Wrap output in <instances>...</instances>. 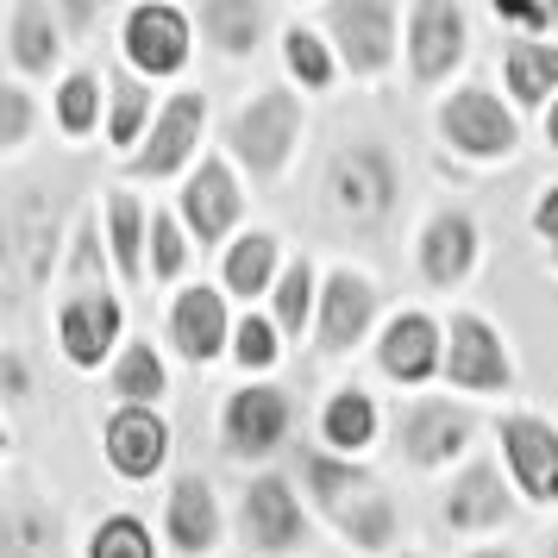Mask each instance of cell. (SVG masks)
<instances>
[{"mask_svg": "<svg viewBox=\"0 0 558 558\" xmlns=\"http://www.w3.org/2000/svg\"><path fill=\"white\" fill-rule=\"evenodd\" d=\"M57 239H63V202L32 189V182H13L7 189V282H13V302H26L32 289L51 277Z\"/></svg>", "mask_w": 558, "mask_h": 558, "instance_id": "1", "label": "cell"}, {"mask_svg": "<svg viewBox=\"0 0 558 558\" xmlns=\"http://www.w3.org/2000/svg\"><path fill=\"white\" fill-rule=\"evenodd\" d=\"M327 202L339 220L352 227H377L383 214L396 207V163L377 145H345L327 170Z\"/></svg>", "mask_w": 558, "mask_h": 558, "instance_id": "2", "label": "cell"}, {"mask_svg": "<svg viewBox=\"0 0 558 558\" xmlns=\"http://www.w3.org/2000/svg\"><path fill=\"white\" fill-rule=\"evenodd\" d=\"M295 132H302L295 95L264 88L257 101L239 107V120H232V151L252 163V177H277L282 163H289V151H295Z\"/></svg>", "mask_w": 558, "mask_h": 558, "instance_id": "3", "label": "cell"}, {"mask_svg": "<svg viewBox=\"0 0 558 558\" xmlns=\"http://www.w3.org/2000/svg\"><path fill=\"white\" fill-rule=\"evenodd\" d=\"M327 32L339 57L352 63V76H377L389 51H396V7L389 0H332Z\"/></svg>", "mask_w": 558, "mask_h": 558, "instance_id": "4", "label": "cell"}, {"mask_svg": "<svg viewBox=\"0 0 558 558\" xmlns=\"http://www.w3.org/2000/svg\"><path fill=\"white\" fill-rule=\"evenodd\" d=\"M439 132L464 157H508L514 151V113L489 88H458L452 101L439 107Z\"/></svg>", "mask_w": 558, "mask_h": 558, "instance_id": "5", "label": "cell"}, {"mask_svg": "<svg viewBox=\"0 0 558 558\" xmlns=\"http://www.w3.org/2000/svg\"><path fill=\"white\" fill-rule=\"evenodd\" d=\"M446 377H452V389H477V396L508 389L514 364H508L502 339H496V327H489L483 314H452V332H446Z\"/></svg>", "mask_w": 558, "mask_h": 558, "instance_id": "6", "label": "cell"}, {"mask_svg": "<svg viewBox=\"0 0 558 558\" xmlns=\"http://www.w3.org/2000/svg\"><path fill=\"white\" fill-rule=\"evenodd\" d=\"M126 57L132 70H145V76H177L182 63H189V20H182L177 7H163V0H145V7H132L126 13Z\"/></svg>", "mask_w": 558, "mask_h": 558, "instance_id": "7", "label": "cell"}, {"mask_svg": "<svg viewBox=\"0 0 558 558\" xmlns=\"http://www.w3.org/2000/svg\"><path fill=\"white\" fill-rule=\"evenodd\" d=\"M202 126H207L202 95H170V107L157 113L151 138H145V151H132L126 170L132 177H170V170H182L195 157V145H202Z\"/></svg>", "mask_w": 558, "mask_h": 558, "instance_id": "8", "label": "cell"}, {"mask_svg": "<svg viewBox=\"0 0 558 558\" xmlns=\"http://www.w3.org/2000/svg\"><path fill=\"white\" fill-rule=\"evenodd\" d=\"M408 63H414L421 82L452 76V63H464V13H458V0H414Z\"/></svg>", "mask_w": 558, "mask_h": 558, "instance_id": "9", "label": "cell"}, {"mask_svg": "<svg viewBox=\"0 0 558 558\" xmlns=\"http://www.w3.org/2000/svg\"><path fill=\"white\" fill-rule=\"evenodd\" d=\"M57 339H63V352L76 371H95L107 352H113V339H120V302L107 295V289H82L63 302L57 314Z\"/></svg>", "mask_w": 558, "mask_h": 558, "instance_id": "10", "label": "cell"}, {"mask_svg": "<svg viewBox=\"0 0 558 558\" xmlns=\"http://www.w3.org/2000/svg\"><path fill=\"white\" fill-rule=\"evenodd\" d=\"M239 521H245V546H257V553H295L302 546V502L289 496V483L282 477H257L252 489H245V508H239Z\"/></svg>", "mask_w": 558, "mask_h": 558, "instance_id": "11", "label": "cell"}, {"mask_svg": "<svg viewBox=\"0 0 558 558\" xmlns=\"http://www.w3.org/2000/svg\"><path fill=\"white\" fill-rule=\"evenodd\" d=\"M502 452L514 464V477L527 489V502H553L558 496V433L533 414H508L502 421Z\"/></svg>", "mask_w": 558, "mask_h": 558, "instance_id": "12", "label": "cell"}, {"mask_svg": "<svg viewBox=\"0 0 558 558\" xmlns=\"http://www.w3.org/2000/svg\"><path fill=\"white\" fill-rule=\"evenodd\" d=\"M282 433H289V402H282V389L257 383V389H239L227 402V452L264 458V452L282 446Z\"/></svg>", "mask_w": 558, "mask_h": 558, "instance_id": "13", "label": "cell"}, {"mask_svg": "<svg viewBox=\"0 0 558 558\" xmlns=\"http://www.w3.org/2000/svg\"><path fill=\"white\" fill-rule=\"evenodd\" d=\"M163 458H170V427L157 421L151 408H120L107 421V464L120 477L145 483L151 471H163Z\"/></svg>", "mask_w": 558, "mask_h": 558, "instance_id": "14", "label": "cell"}, {"mask_svg": "<svg viewBox=\"0 0 558 558\" xmlns=\"http://www.w3.org/2000/svg\"><path fill=\"white\" fill-rule=\"evenodd\" d=\"M377 314V289L357 270H332L320 289V352H352Z\"/></svg>", "mask_w": 558, "mask_h": 558, "instance_id": "15", "label": "cell"}, {"mask_svg": "<svg viewBox=\"0 0 558 558\" xmlns=\"http://www.w3.org/2000/svg\"><path fill=\"white\" fill-rule=\"evenodd\" d=\"M377 364L396 383H427L433 371H446V332L433 327L427 314H396L377 345Z\"/></svg>", "mask_w": 558, "mask_h": 558, "instance_id": "16", "label": "cell"}, {"mask_svg": "<svg viewBox=\"0 0 558 558\" xmlns=\"http://www.w3.org/2000/svg\"><path fill=\"white\" fill-rule=\"evenodd\" d=\"M182 220H189V232L202 245L227 239V227L239 220V182H232V170L220 157H202V170L189 177V189H182Z\"/></svg>", "mask_w": 558, "mask_h": 558, "instance_id": "17", "label": "cell"}, {"mask_svg": "<svg viewBox=\"0 0 558 558\" xmlns=\"http://www.w3.org/2000/svg\"><path fill=\"white\" fill-rule=\"evenodd\" d=\"M170 339H177L182 357H195V364H214V357L227 352V302L195 282V289H182L177 307H170Z\"/></svg>", "mask_w": 558, "mask_h": 558, "instance_id": "18", "label": "cell"}, {"mask_svg": "<svg viewBox=\"0 0 558 558\" xmlns=\"http://www.w3.org/2000/svg\"><path fill=\"white\" fill-rule=\"evenodd\" d=\"M464 439H471V414L452 402H414L402 421V446L414 464H446V458L464 452Z\"/></svg>", "mask_w": 558, "mask_h": 558, "instance_id": "19", "label": "cell"}, {"mask_svg": "<svg viewBox=\"0 0 558 558\" xmlns=\"http://www.w3.org/2000/svg\"><path fill=\"white\" fill-rule=\"evenodd\" d=\"M471 264H477V227H471V214H433L427 232H421V270H427V282L452 289V282L471 277Z\"/></svg>", "mask_w": 558, "mask_h": 558, "instance_id": "20", "label": "cell"}, {"mask_svg": "<svg viewBox=\"0 0 558 558\" xmlns=\"http://www.w3.org/2000/svg\"><path fill=\"white\" fill-rule=\"evenodd\" d=\"M170 539H177V553L202 558L214 553V539H220V508H214V489L202 477H182L170 489Z\"/></svg>", "mask_w": 558, "mask_h": 558, "instance_id": "21", "label": "cell"}, {"mask_svg": "<svg viewBox=\"0 0 558 558\" xmlns=\"http://www.w3.org/2000/svg\"><path fill=\"white\" fill-rule=\"evenodd\" d=\"M446 521H452V527H496V521H508L502 477H496L489 464H471V471L446 489Z\"/></svg>", "mask_w": 558, "mask_h": 558, "instance_id": "22", "label": "cell"}, {"mask_svg": "<svg viewBox=\"0 0 558 558\" xmlns=\"http://www.w3.org/2000/svg\"><path fill=\"white\" fill-rule=\"evenodd\" d=\"M7 45H13V70H51L57 51H63V38H57V20L45 0H13V26H7Z\"/></svg>", "mask_w": 558, "mask_h": 558, "instance_id": "23", "label": "cell"}, {"mask_svg": "<svg viewBox=\"0 0 558 558\" xmlns=\"http://www.w3.org/2000/svg\"><path fill=\"white\" fill-rule=\"evenodd\" d=\"M320 433H327L332 452H364L371 439H377V402L364 396V389H339L327 402V414H320Z\"/></svg>", "mask_w": 558, "mask_h": 558, "instance_id": "24", "label": "cell"}, {"mask_svg": "<svg viewBox=\"0 0 558 558\" xmlns=\"http://www.w3.org/2000/svg\"><path fill=\"white\" fill-rule=\"evenodd\" d=\"M202 26L227 57H245V51H257L264 7H257V0H202Z\"/></svg>", "mask_w": 558, "mask_h": 558, "instance_id": "25", "label": "cell"}, {"mask_svg": "<svg viewBox=\"0 0 558 558\" xmlns=\"http://www.w3.org/2000/svg\"><path fill=\"white\" fill-rule=\"evenodd\" d=\"M332 521H339V533L352 539L357 553H383V546L396 539V508L377 496V483H371L364 496H352L345 508H332Z\"/></svg>", "mask_w": 558, "mask_h": 558, "instance_id": "26", "label": "cell"}, {"mask_svg": "<svg viewBox=\"0 0 558 558\" xmlns=\"http://www.w3.org/2000/svg\"><path fill=\"white\" fill-rule=\"evenodd\" d=\"M107 245H113V264L126 282L145 277V207L132 195H107Z\"/></svg>", "mask_w": 558, "mask_h": 558, "instance_id": "27", "label": "cell"}, {"mask_svg": "<svg viewBox=\"0 0 558 558\" xmlns=\"http://www.w3.org/2000/svg\"><path fill=\"white\" fill-rule=\"evenodd\" d=\"M277 277V239L270 232H245L227 252V289L232 295H264Z\"/></svg>", "mask_w": 558, "mask_h": 558, "instance_id": "28", "label": "cell"}, {"mask_svg": "<svg viewBox=\"0 0 558 558\" xmlns=\"http://www.w3.org/2000/svg\"><path fill=\"white\" fill-rule=\"evenodd\" d=\"M558 82V51L553 45H514L508 51V95L521 107H539L546 95H553Z\"/></svg>", "mask_w": 558, "mask_h": 558, "instance_id": "29", "label": "cell"}, {"mask_svg": "<svg viewBox=\"0 0 558 558\" xmlns=\"http://www.w3.org/2000/svg\"><path fill=\"white\" fill-rule=\"evenodd\" d=\"M113 396L126 408H151L157 396H163V357H157L151 345H126L120 371H113Z\"/></svg>", "mask_w": 558, "mask_h": 558, "instance_id": "30", "label": "cell"}, {"mask_svg": "<svg viewBox=\"0 0 558 558\" xmlns=\"http://www.w3.org/2000/svg\"><path fill=\"white\" fill-rule=\"evenodd\" d=\"M88 558H157V546H151V533H145V521L113 514V521H101V527H95Z\"/></svg>", "mask_w": 558, "mask_h": 558, "instance_id": "31", "label": "cell"}, {"mask_svg": "<svg viewBox=\"0 0 558 558\" xmlns=\"http://www.w3.org/2000/svg\"><path fill=\"white\" fill-rule=\"evenodd\" d=\"M95 113H101V82L88 76V70L63 76V88H57V120H63V132H88Z\"/></svg>", "mask_w": 558, "mask_h": 558, "instance_id": "32", "label": "cell"}, {"mask_svg": "<svg viewBox=\"0 0 558 558\" xmlns=\"http://www.w3.org/2000/svg\"><path fill=\"white\" fill-rule=\"evenodd\" d=\"M282 63H289V76H302L307 88H327V82H332V57H327V45H320L307 26H295L289 38H282Z\"/></svg>", "mask_w": 558, "mask_h": 558, "instance_id": "33", "label": "cell"}, {"mask_svg": "<svg viewBox=\"0 0 558 558\" xmlns=\"http://www.w3.org/2000/svg\"><path fill=\"white\" fill-rule=\"evenodd\" d=\"M307 307H314V270H307V264H289V270L277 277V327L302 332Z\"/></svg>", "mask_w": 558, "mask_h": 558, "instance_id": "34", "label": "cell"}, {"mask_svg": "<svg viewBox=\"0 0 558 558\" xmlns=\"http://www.w3.org/2000/svg\"><path fill=\"white\" fill-rule=\"evenodd\" d=\"M232 357H239L245 371H270V364L282 357L277 327H270V320H257V314H245V320H239V332H232Z\"/></svg>", "mask_w": 558, "mask_h": 558, "instance_id": "35", "label": "cell"}, {"mask_svg": "<svg viewBox=\"0 0 558 558\" xmlns=\"http://www.w3.org/2000/svg\"><path fill=\"white\" fill-rule=\"evenodd\" d=\"M145 107L151 95L138 88V82H113V145H138V126H145Z\"/></svg>", "mask_w": 558, "mask_h": 558, "instance_id": "36", "label": "cell"}, {"mask_svg": "<svg viewBox=\"0 0 558 558\" xmlns=\"http://www.w3.org/2000/svg\"><path fill=\"white\" fill-rule=\"evenodd\" d=\"M182 257H189V245H182V227L170 220V214H151V270H157V277H177Z\"/></svg>", "mask_w": 558, "mask_h": 558, "instance_id": "37", "label": "cell"}, {"mask_svg": "<svg viewBox=\"0 0 558 558\" xmlns=\"http://www.w3.org/2000/svg\"><path fill=\"white\" fill-rule=\"evenodd\" d=\"M32 126V101L26 88H0V151H20Z\"/></svg>", "mask_w": 558, "mask_h": 558, "instance_id": "38", "label": "cell"}, {"mask_svg": "<svg viewBox=\"0 0 558 558\" xmlns=\"http://www.w3.org/2000/svg\"><path fill=\"white\" fill-rule=\"evenodd\" d=\"M496 13L514 20V26H527V32L558 26V0H496Z\"/></svg>", "mask_w": 558, "mask_h": 558, "instance_id": "39", "label": "cell"}, {"mask_svg": "<svg viewBox=\"0 0 558 558\" xmlns=\"http://www.w3.org/2000/svg\"><path fill=\"white\" fill-rule=\"evenodd\" d=\"M533 227L546 232V239H558V189H546V202L533 207Z\"/></svg>", "mask_w": 558, "mask_h": 558, "instance_id": "40", "label": "cell"}, {"mask_svg": "<svg viewBox=\"0 0 558 558\" xmlns=\"http://www.w3.org/2000/svg\"><path fill=\"white\" fill-rule=\"evenodd\" d=\"M546 145L558 151V101H553V113H546Z\"/></svg>", "mask_w": 558, "mask_h": 558, "instance_id": "41", "label": "cell"}, {"mask_svg": "<svg viewBox=\"0 0 558 558\" xmlns=\"http://www.w3.org/2000/svg\"><path fill=\"white\" fill-rule=\"evenodd\" d=\"M471 558H508V553H471Z\"/></svg>", "mask_w": 558, "mask_h": 558, "instance_id": "42", "label": "cell"}, {"mask_svg": "<svg viewBox=\"0 0 558 558\" xmlns=\"http://www.w3.org/2000/svg\"><path fill=\"white\" fill-rule=\"evenodd\" d=\"M546 558H558V539H553V546H546Z\"/></svg>", "mask_w": 558, "mask_h": 558, "instance_id": "43", "label": "cell"}]
</instances>
